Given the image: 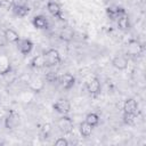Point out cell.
Instances as JSON below:
<instances>
[{
	"mask_svg": "<svg viewBox=\"0 0 146 146\" xmlns=\"http://www.w3.org/2000/svg\"><path fill=\"white\" fill-rule=\"evenodd\" d=\"M11 72V66H10V62L7 57L1 56L0 57V75H6L8 73Z\"/></svg>",
	"mask_w": 146,
	"mask_h": 146,
	"instance_id": "obj_16",
	"label": "cell"
},
{
	"mask_svg": "<svg viewBox=\"0 0 146 146\" xmlns=\"http://www.w3.org/2000/svg\"><path fill=\"white\" fill-rule=\"evenodd\" d=\"M11 7H13L11 0H0V14H5L11 10Z\"/></svg>",
	"mask_w": 146,
	"mask_h": 146,
	"instance_id": "obj_23",
	"label": "cell"
},
{
	"mask_svg": "<svg viewBox=\"0 0 146 146\" xmlns=\"http://www.w3.org/2000/svg\"><path fill=\"white\" fill-rule=\"evenodd\" d=\"M59 36H60V39H62V40H64V41H71V40H72V38H73V33H72V31H71V30L65 29V30H63V31L60 32Z\"/></svg>",
	"mask_w": 146,
	"mask_h": 146,
	"instance_id": "obj_24",
	"label": "cell"
},
{
	"mask_svg": "<svg viewBox=\"0 0 146 146\" xmlns=\"http://www.w3.org/2000/svg\"><path fill=\"white\" fill-rule=\"evenodd\" d=\"M92 129H94V127L90 125L89 123H87L86 121L82 122V123L80 124V133H81L82 137H86V138H87V137L91 136V133H92Z\"/></svg>",
	"mask_w": 146,
	"mask_h": 146,
	"instance_id": "obj_20",
	"label": "cell"
},
{
	"mask_svg": "<svg viewBox=\"0 0 146 146\" xmlns=\"http://www.w3.org/2000/svg\"><path fill=\"white\" fill-rule=\"evenodd\" d=\"M11 11H13L14 15H16L18 17H25L30 13V8H29V6L26 3L22 5V6H13L11 7Z\"/></svg>",
	"mask_w": 146,
	"mask_h": 146,
	"instance_id": "obj_17",
	"label": "cell"
},
{
	"mask_svg": "<svg viewBox=\"0 0 146 146\" xmlns=\"http://www.w3.org/2000/svg\"><path fill=\"white\" fill-rule=\"evenodd\" d=\"M84 121H86L87 123H89L90 125L96 127V125H98V123H99V115H98L97 113H88Z\"/></svg>",
	"mask_w": 146,
	"mask_h": 146,
	"instance_id": "obj_21",
	"label": "cell"
},
{
	"mask_svg": "<svg viewBox=\"0 0 146 146\" xmlns=\"http://www.w3.org/2000/svg\"><path fill=\"white\" fill-rule=\"evenodd\" d=\"M123 112L124 113H132L137 114L138 112V103L133 98H127L123 103Z\"/></svg>",
	"mask_w": 146,
	"mask_h": 146,
	"instance_id": "obj_11",
	"label": "cell"
},
{
	"mask_svg": "<svg viewBox=\"0 0 146 146\" xmlns=\"http://www.w3.org/2000/svg\"><path fill=\"white\" fill-rule=\"evenodd\" d=\"M3 36L5 39L10 42V43H17L19 40H21V36L19 34L14 30V29H6L5 32H3Z\"/></svg>",
	"mask_w": 146,
	"mask_h": 146,
	"instance_id": "obj_13",
	"label": "cell"
},
{
	"mask_svg": "<svg viewBox=\"0 0 146 146\" xmlns=\"http://www.w3.org/2000/svg\"><path fill=\"white\" fill-rule=\"evenodd\" d=\"M33 42L30 40V39H21L18 42H17V48L19 50V52L24 56L29 55L32 49H33Z\"/></svg>",
	"mask_w": 146,
	"mask_h": 146,
	"instance_id": "obj_9",
	"label": "cell"
},
{
	"mask_svg": "<svg viewBox=\"0 0 146 146\" xmlns=\"http://www.w3.org/2000/svg\"><path fill=\"white\" fill-rule=\"evenodd\" d=\"M127 51H128V55L129 56L138 57V56H140L143 54L144 46L138 40H130L128 42V46H127Z\"/></svg>",
	"mask_w": 146,
	"mask_h": 146,
	"instance_id": "obj_4",
	"label": "cell"
},
{
	"mask_svg": "<svg viewBox=\"0 0 146 146\" xmlns=\"http://www.w3.org/2000/svg\"><path fill=\"white\" fill-rule=\"evenodd\" d=\"M46 81L49 82V83H52V82H56L58 81V75L56 72H48L46 74Z\"/></svg>",
	"mask_w": 146,
	"mask_h": 146,
	"instance_id": "obj_25",
	"label": "cell"
},
{
	"mask_svg": "<svg viewBox=\"0 0 146 146\" xmlns=\"http://www.w3.org/2000/svg\"><path fill=\"white\" fill-rule=\"evenodd\" d=\"M106 13H107V16L111 18V19H116L117 17H120L121 15L125 14V10L121 7H117V6H112V7H108L106 9Z\"/></svg>",
	"mask_w": 146,
	"mask_h": 146,
	"instance_id": "obj_14",
	"label": "cell"
},
{
	"mask_svg": "<svg viewBox=\"0 0 146 146\" xmlns=\"http://www.w3.org/2000/svg\"><path fill=\"white\" fill-rule=\"evenodd\" d=\"M25 1H27V0H25Z\"/></svg>",
	"mask_w": 146,
	"mask_h": 146,
	"instance_id": "obj_29",
	"label": "cell"
},
{
	"mask_svg": "<svg viewBox=\"0 0 146 146\" xmlns=\"http://www.w3.org/2000/svg\"><path fill=\"white\" fill-rule=\"evenodd\" d=\"M116 23H117V27L121 30V31H128L130 29V22H129V17L125 14L121 15L120 17L116 18Z\"/></svg>",
	"mask_w": 146,
	"mask_h": 146,
	"instance_id": "obj_15",
	"label": "cell"
},
{
	"mask_svg": "<svg viewBox=\"0 0 146 146\" xmlns=\"http://www.w3.org/2000/svg\"><path fill=\"white\" fill-rule=\"evenodd\" d=\"M43 57H44L46 66H48V67L56 66L62 62V57H60L59 51L54 49V48H50V49L46 50L43 52Z\"/></svg>",
	"mask_w": 146,
	"mask_h": 146,
	"instance_id": "obj_1",
	"label": "cell"
},
{
	"mask_svg": "<svg viewBox=\"0 0 146 146\" xmlns=\"http://www.w3.org/2000/svg\"><path fill=\"white\" fill-rule=\"evenodd\" d=\"M51 131V125L49 124V123H44V124H42V127H41V132H42V135L43 136H48L49 135V132Z\"/></svg>",
	"mask_w": 146,
	"mask_h": 146,
	"instance_id": "obj_27",
	"label": "cell"
},
{
	"mask_svg": "<svg viewBox=\"0 0 146 146\" xmlns=\"http://www.w3.org/2000/svg\"><path fill=\"white\" fill-rule=\"evenodd\" d=\"M47 10L49 11V14L52 16V17H55V18H57V19H59V21H62L63 19V13H62V8H60V6L56 2V1H48L47 2Z\"/></svg>",
	"mask_w": 146,
	"mask_h": 146,
	"instance_id": "obj_8",
	"label": "cell"
},
{
	"mask_svg": "<svg viewBox=\"0 0 146 146\" xmlns=\"http://www.w3.org/2000/svg\"><path fill=\"white\" fill-rule=\"evenodd\" d=\"M18 122H19V114L16 111L10 110L8 112V114L6 115V117H5V127H6V129L13 130L14 128L17 127Z\"/></svg>",
	"mask_w": 146,
	"mask_h": 146,
	"instance_id": "obj_5",
	"label": "cell"
},
{
	"mask_svg": "<svg viewBox=\"0 0 146 146\" xmlns=\"http://www.w3.org/2000/svg\"><path fill=\"white\" fill-rule=\"evenodd\" d=\"M52 108H54L57 113H59V114H62V115L68 114L70 111H71V103H70V100L66 99V98H59V99H57V100L52 104Z\"/></svg>",
	"mask_w": 146,
	"mask_h": 146,
	"instance_id": "obj_3",
	"label": "cell"
},
{
	"mask_svg": "<svg viewBox=\"0 0 146 146\" xmlns=\"http://www.w3.org/2000/svg\"><path fill=\"white\" fill-rule=\"evenodd\" d=\"M30 64H31V66H32L33 68H35V70H41V68H43V67L46 66V62H44L43 54H42V55H36V56H34V57L31 59Z\"/></svg>",
	"mask_w": 146,
	"mask_h": 146,
	"instance_id": "obj_18",
	"label": "cell"
},
{
	"mask_svg": "<svg viewBox=\"0 0 146 146\" xmlns=\"http://www.w3.org/2000/svg\"><path fill=\"white\" fill-rule=\"evenodd\" d=\"M123 122L128 125H132L135 122H136V119H137V114H132V113H123Z\"/></svg>",
	"mask_w": 146,
	"mask_h": 146,
	"instance_id": "obj_22",
	"label": "cell"
},
{
	"mask_svg": "<svg viewBox=\"0 0 146 146\" xmlns=\"http://www.w3.org/2000/svg\"><path fill=\"white\" fill-rule=\"evenodd\" d=\"M86 89H87L88 94H90L91 96H97L102 90L99 79L98 78H92V79L88 80L87 83H86Z\"/></svg>",
	"mask_w": 146,
	"mask_h": 146,
	"instance_id": "obj_6",
	"label": "cell"
},
{
	"mask_svg": "<svg viewBox=\"0 0 146 146\" xmlns=\"http://www.w3.org/2000/svg\"><path fill=\"white\" fill-rule=\"evenodd\" d=\"M54 145L55 146H68V140L65 137H59L58 139L55 140Z\"/></svg>",
	"mask_w": 146,
	"mask_h": 146,
	"instance_id": "obj_26",
	"label": "cell"
},
{
	"mask_svg": "<svg viewBox=\"0 0 146 146\" xmlns=\"http://www.w3.org/2000/svg\"><path fill=\"white\" fill-rule=\"evenodd\" d=\"M112 65L119 70V71H123L128 67V58L124 56H115L112 59Z\"/></svg>",
	"mask_w": 146,
	"mask_h": 146,
	"instance_id": "obj_12",
	"label": "cell"
},
{
	"mask_svg": "<svg viewBox=\"0 0 146 146\" xmlns=\"http://www.w3.org/2000/svg\"><path fill=\"white\" fill-rule=\"evenodd\" d=\"M58 82L63 89L70 90L71 88H73V86L75 83V78L71 73H64L60 76H58Z\"/></svg>",
	"mask_w": 146,
	"mask_h": 146,
	"instance_id": "obj_7",
	"label": "cell"
},
{
	"mask_svg": "<svg viewBox=\"0 0 146 146\" xmlns=\"http://www.w3.org/2000/svg\"><path fill=\"white\" fill-rule=\"evenodd\" d=\"M57 127L60 132H63L64 135H68L73 131L74 123L73 120L70 116H67V114H64L57 120Z\"/></svg>",
	"mask_w": 146,
	"mask_h": 146,
	"instance_id": "obj_2",
	"label": "cell"
},
{
	"mask_svg": "<svg viewBox=\"0 0 146 146\" xmlns=\"http://www.w3.org/2000/svg\"><path fill=\"white\" fill-rule=\"evenodd\" d=\"M32 25L38 30H47L49 27V22L43 15H36L32 19Z\"/></svg>",
	"mask_w": 146,
	"mask_h": 146,
	"instance_id": "obj_10",
	"label": "cell"
},
{
	"mask_svg": "<svg viewBox=\"0 0 146 146\" xmlns=\"http://www.w3.org/2000/svg\"><path fill=\"white\" fill-rule=\"evenodd\" d=\"M29 87H30V89H31L32 91H34V92H40V91L43 89V87H44V82H43V80L36 78V79H33V80L30 81Z\"/></svg>",
	"mask_w": 146,
	"mask_h": 146,
	"instance_id": "obj_19",
	"label": "cell"
},
{
	"mask_svg": "<svg viewBox=\"0 0 146 146\" xmlns=\"http://www.w3.org/2000/svg\"><path fill=\"white\" fill-rule=\"evenodd\" d=\"M25 0H11V3L13 6H22V5H25Z\"/></svg>",
	"mask_w": 146,
	"mask_h": 146,
	"instance_id": "obj_28",
	"label": "cell"
}]
</instances>
